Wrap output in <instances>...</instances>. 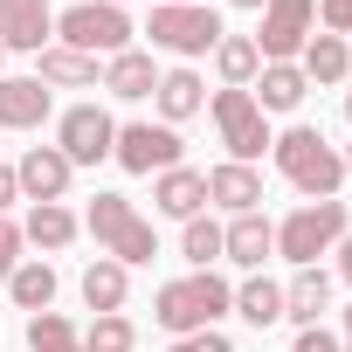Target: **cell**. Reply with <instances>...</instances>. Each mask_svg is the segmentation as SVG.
I'll list each match as a JSON object with an SVG mask.
<instances>
[{"instance_id":"d4e9b609","label":"cell","mask_w":352,"mask_h":352,"mask_svg":"<svg viewBox=\"0 0 352 352\" xmlns=\"http://www.w3.org/2000/svg\"><path fill=\"white\" fill-rule=\"evenodd\" d=\"M235 318H242V324H256V331L283 324V283H270L263 270H256V276H242V283H235Z\"/></svg>"},{"instance_id":"2e32d148","label":"cell","mask_w":352,"mask_h":352,"mask_svg":"<svg viewBox=\"0 0 352 352\" xmlns=\"http://www.w3.org/2000/svg\"><path fill=\"white\" fill-rule=\"evenodd\" d=\"M249 97H256V111H263V118H283V111H297V104L311 97V83H304V69H297V63H263V69H256V83H249Z\"/></svg>"},{"instance_id":"52a82bcc","label":"cell","mask_w":352,"mask_h":352,"mask_svg":"<svg viewBox=\"0 0 352 352\" xmlns=\"http://www.w3.org/2000/svg\"><path fill=\"white\" fill-rule=\"evenodd\" d=\"M208 111H214V131H221V145H228V159H235V166H256V159L270 152V138H276V131H270V118L256 111V97H249V90H228V83H221V90L208 97Z\"/></svg>"},{"instance_id":"1f68e13d","label":"cell","mask_w":352,"mask_h":352,"mask_svg":"<svg viewBox=\"0 0 352 352\" xmlns=\"http://www.w3.org/2000/svg\"><path fill=\"white\" fill-rule=\"evenodd\" d=\"M318 28L324 35H352V0H318Z\"/></svg>"},{"instance_id":"cb8c5ba5","label":"cell","mask_w":352,"mask_h":352,"mask_svg":"<svg viewBox=\"0 0 352 352\" xmlns=\"http://www.w3.org/2000/svg\"><path fill=\"white\" fill-rule=\"evenodd\" d=\"M76 290H83V304H90L97 318H104V311H124V297H131V270H124V263H111V256H97V263L83 270V283H76Z\"/></svg>"},{"instance_id":"4fadbf2b","label":"cell","mask_w":352,"mask_h":352,"mask_svg":"<svg viewBox=\"0 0 352 352\" xmlns=\"http://www.w3.org/2000/svg\"><path fill=\"white\" fill-rule=\"evenodd\" d=\"M221 256L235 263V270H263L270 256H276V221L256 208V214H228V228H221Z\"/></svg>"},{"instance_id":"ba28073f","label":"cell","mask_w":352,"mask_h":352,"mask_svg":"<svg viewBox=\"0 0 352 352\" xmlns=\"http://www.w3.org/2000/svg\"><path fill=\"white\" fill-rule=\"evenodd\" d=\"M318 35V0H263V28L249 35L263 63H297Z\"/></svg>"},{"instance_id":"8d00e7d4","label":"cell","mask_w":352,"mask_h":352,"mask_svg":"<svg viewBox=\"0 0 352 352\" xmlns=\"http://www.w3.org/2000/svg\"><path fill=\"white\" fill-rule=\"evenodd\" d=\"M338 345H345V352H352V304H345V331H338Z\"/></svg>"},{"instance_id":"ab89813d","label":"cell","mask_w":352,"mask_h":352,"mask_svg":"<svg viewBox=\"0 0 352 352\" xmlns=\"http://www.w3.org/2000/svg\"><path fill=\"white\" fill-rule=\"evenodd\" d=\"M338 159H345V173H352V145H345V152H338Z\"/></svg>"},{"instance_id":"b9f144b4","label":"cell","mask_w":352,"mask_h":352,"mask_svg":"<svg viewBox=\"0 0 352 352\" xmlns=\"http://www.w3.org/2000/svg\"><path fill=\"white\" fill-rule=\"evenodd\" d=\"M345 118H352V90H345Z\"/></svg>"},{"instance_id":"7bdbcfd3","label":"cell","mask_w":352,"mask_h":352,"mask_svg":"<svg viewBox=\"0 0 352 352\" xmlns=\"http://www.w3.org/2000/svg\"><path fill=\"white\" fill-rule=\"evenodd\" d=\"M0 69H8V49H0Z\"/></svg>"},{"instance_id":"e575fe53","label":"cell","mask_w":352,"mask_h":352,"mask_svg":"<svg viewBox=\"0 0 352 352\" xmlns=\"http://www.w3.org/2000/svg\"><path fill=\"white\" fill-rule=\"evenodd\" d=\"M14 201H21V187H14V166H0V214H8Z\"/></svg>"},{"instance_id":"8fae6325","label":"cell","mask_w":352,"mask_h":352,"mask_svg":"<svg viewBox=\"0 0 352 352\" xmlns=\"http://www.w3.org/2000/svg\"><path fill=\"white\" fill-rule=\"evenodd\" d=\"M56 42V8L49 0H0V49H21V56H42Z\"/></svg>"},{"instance_id":"e0dca14e","label":"cell","mask_w":352,"mask_h":352,"mask_svg":"<svg viewBox=\"0 0 352 352\" xmlns=\"http://www.w3.org/2000/svg\"><path fill=\"white\" fill-rule=\"evenodd\" d=\"M152 104H159V124H173L180 131L194 111H208V83L180 63V69H159V90H152Z\"/></svg>"},{"instance_id":"9c48e42d","label":"cell","mask_w":352,"mask_h":352,"mask_svg":"<svg viewBox=\"0 0 352 352\" xmlns=\"http://www.w3.org/2000/svg\"><path fill=\"white\" fill-rule=\"evenodd\" d=\"M111 145H118V118L104 104H69L56 118V152L69 166H97V159H111Z\"/></svg>"},{"instance_id":"44dd1931","label":"cell","mask_w":352,"mask_h":352,"mask_svg":"<svg viewBox=\"0 0 352 352\" xmlns=\"http://www.w3.org/2000/svg\"><path fill=\"white\" fill-rule=\"evenodd\" d=\"M297 69H304V83H345L352 76V42L345 35H311L304 42V56H297Z\"/></svg>"},{"instance_id":"7c38bea8","label":"cell","mask_w":352,"mask_h":352,"mask_svg":"<svg viewBox=\"0 0 352 352\" xmlns=\"http://www.w3.org/2000/svg\"><path fill=\"white\" fill-rule=\"evenodd\" d=\"M69 180H76V166L56 152V145H28L21 152V166H14V187H21V201L35 208V201H63L69 194Z\"/></svg>"},{"instance_id":"ffe728a7","label":"cell","mask_w":352,"mask_h":352,"mask_svg":"<svg viewBox=\"0 0 352 352\" xmlns=\"http://www.w3.org/2000/svg\"><path fill=\"white\" fill-rule=\"evenodd\" d=\"M97 90H111V97H124V104H145V97L159 90V63H152L145 49H124V56L104 63V83H97Z\"/></svg>"},{"instance_id":"ee69618b","label":"cell","mask_w":352,"mask_h":352,"mask_svg":"<svg viewBox=\"0 0 352 352\" xmlns=\"http://www.w3.org/2000/svg\"><path fill=\"white\" fill-rule=\"evenodd\" d=\"M118 8H124V0H118Z\"/></svg>"},{"instance_id":"836d02e7","label":"cell","mask_w":352,"mask_h":352,"mask_svg":"<svg viewBox=\"0 0 352 352\" xmlns=\"http://www.w3.org/2000/svg\"><path fill=\"white\" fill-rule=\"evenodd\" d=\"M187 352H235V338L214 324V331H194V338H187Z\"/></svg>"},{"instance_id":"d6a6232c","label":"cell","mask_w":352,"mask_h":352,"mask_svg":"<svg viewBox=\"0 0 352 352\" xmlns=\"http://www.w3.org/2000/svg\"><path fill=\"white\" fill-rule=\"evenodd\" d=\"M290 352H345V345H338V331H324V324H304Z\"/></svg>"},{"instance_id":"f1b7e54d","label":"cell","mask_w":352,"mask_h":352,"mask_svg":"<svg viewBox=\"0 0 352 352\" xmlns=\"http://www.w3.org/2000/svg\"><path fill=\"white\" fill-rule=\"evenodd\" d=\"M28 352H83V331L63 311H35L28 318Z\"/></svg>"},{"instance_id":"60d3db41","label":"cell","mask_w":352,"mask_h":352,"mask_svg":"<svg viewBox=\"0 0 352 352\" xmlns=\"http://www.w3.org/2000/svg\"><path fill=\"white\" fill-rule=\"evenodd\" d=\"M173 8H201V0H173Z\"/></svg>"},{"instance_id":"30bf717a","label":"cell","mask_w":352,"mask_h":352,"mask_svg":"<svg viewBox=\"0 0 352 352\" xmlns=\"http://www.w3.org/2000/svg\"><path fill=\"white\" fill-rule=\"evenodd\" d=\"M111 159H118L124 173H166V166H180V131H173V124H152V118H131V124H118Z\"/></svg>"},{"instance_id":"d590c367","label":"cell","mask_w":352,"mask_h":352,"mask_svg":"<svg viewBox=\"0 0 352 352\" xmlns=\"http://www.w3.org/2000/svg\"><path fill=\"white\" fill-rule=\"evenodd\" d=\"M338 276H345V283H352V235H345V242H338Z\"/></svg>"},{"instance_id":"5b68a950","label":"cell","mask_w":352,"mask_h":352,"mask_svg":"<svg viewBox=\"0 0 352 352\" xmlns=\"http://www.w3.org/2000/svg\"><path fill=\"white\" fill-rule=\"evenodd\" d=\"M131 35H138V28H131V14L118 8V0H76V8L56 14V42H63V49H83V56H104V63L124 56Z\"/></svg>"},{"instance_id":"74e56055","label":"cell","mask_w":352,"mask_h":352,"mask_svg":"<svg viewBox=\"0 0 352 352\" xmlns=\"http://www.w3.org/2000/svg\"><path fill=\"white\" fill-rule=\"evenodd\" d=\"M228 8H256V14H263V0H228Z\"/></svg>"},{"instance_id":"4316f807","label":"cell","mask_w":352,"mask_h":352,"mask_svg":"<svg viewBox=\"0 0 352 352\" xmlns=\"http://www.w3.org/2000/svg\"><path fill=\"white\" fill-rule=\"evenodd\" d=\"M8 297H14L28 318H35V311H49V304H56V270H49L42 256H35V263H21V270L8 276Z\"/></svg>"},{"instance_id":"8992f818","label":"cell","mask_w":352,"mask_h":352,"mask_svg":"<svg viewBox=\"0 0 352 352\" xmlns=\"http://www.w3.org/2000/svg\"><path fill=\"white\" fill-rule=\"evenodd\" d=\"M145 35H152V49L194 63V56H214V42H221L228 28H221V14L208 8V0H201V8H173V0H159L152 21H145Z\"/></svg>"},{"instance_id":"277c9868","label":"cell","mask_w":352,"mask_h":352,"mask_svg":"<svg viewBox=\"0 0 352 352\" xmlns=\"http://www.w3.org/2000/svg\"><path fill=\"white\" fill-rule=\"evenodd\" d=\"M83 228H90V235H97V249H104L111 263H124V270H138V263H152V256H159L152 221H145L124 194H97V201H90V214H83Z\"/></svg>"},{"instance_id":"484cf974","label":"cell","mask_w":352,"mask_h":352,"mask_svg":"<svg viewBox=\"0 0 352 352\" xmlns=\"http://www.w3.org/2000/svg\"><path fill=\"white\" fill-rule=\"evenodd\" d=\"M214 69H221V83H228V90H249V83H256V69H263V56H256V42H249V35H221V42H214Z\"/></svg>"},{"instance_id":"5bb4252c","label":"cell","mask_w":352,"mask_h":352,"mask_svg":"<svg viewBox=\"0 0 352 352\" xmlns=\"http://www.w3.org/2000/svg\"><path fill=\"white\" fill-rule=\"evenodd\" d=\"M152 208H159L166 221H194V214H208V173H194V166H166V173H152Z\"/></svg>"},{"instance_id":"4dcf8cb0","label":"cell","mask_w":352,"mask_h":352,"mask_svg":"<svg viewBox=\"0 0 352 352\" xmlns=\"http://www.w3.org/2000/svg\"><path fill=\"white\" fill-rule=\"evenodd\" d=\"M21 249H28V242H21V221H8V214H0V283L21 270Z\"/></svg>"},{"instance_id":"9a60e30c","label":"cell","mask_w":352,"mask_h":352,"mask_svg":"<svg viewBox=\"0 0 352 352\" xmlns=\"http://www.w3.org/2000/svg\"><path fill=\"white\" fill-rule=\"evenodd\" d=\"M49 111H56L49 83H35V76H0V131H42Z\"/></svg>"},{"instance_id":"83f0119b","label":"cell","mask_w":352,"mask_h":352,"mask_svg":"<svg viewBox=\"0 0 352 352\" xmlns=\"http://www.w3.org/2000/svg\"><path fill=\"white\" fill-rule=\"evenodd\" d=\"M180 256H187L194 270H214V263H221V221H214V214L180 221Z\"/></svg>"},{"instance_id":"7a4b0ae2","label":"cell","mask_w":352,"mask_h":352,"mask_svg":"<svg viewBox=\"0 0 352 352\" xmlns=\"http://www.w3.org/2000/svg\"><path fill=\"white\" fill-rule=\"evenodd\" d=\"M270 159H276V173H283L304 201H338V187H345V159H338V145H331L318 124L276 131V138H270Z\"/></svg>"},{"instance_id":"6da1fadb","label":"cell","mask_w":352,"mask_h":352,"mask_svg":"<svg viewBox=\"0 0 352 352\" xmlns=\"http://www.w3.org/2000/svg\"><path fill=\"white\" fill-rule=\"evenodd\" d=\"M228 311H235V283H228V276H214V270L173 276V283H159V290H152V318H159V331H173V338L214 331Z\"/></svg>"},{"instance_id":"ac0fdd59","label":"cell","mask_w":352,"mask_h":352,"mask_svg":"<svg viewBox=\"0 0 352 352\" xmlns=\"http://www.w3.org/2000/svg\"><path fill=\"white\" fill-rule=\"evenodd\" d=\"M208 208L256 214V208H263V173H256V166H235V159H221V166L208 173Z\"/></svg>"},{"instance_id":"603a6c76","label":"cell","mask_w":352,"mask_h":352,"mask_svg":"<svg viewBox=\"0 0 352 352\" xmlns=\"http://www.w3.org/2000/svg\"><path fill=\"white\" fill-rule=\"evenodd\" d=\"M324 304H331V276L324 270H297L290 283H283V324H318L324 318Z\"/></svg>"},{"instance_id":"d6986e66","label":"cell","mask_w":352,"mask_h":352,"mask_svg":"<svg viewBox=\"0 0 352 352\" xmlns=\"http://www.w3.org/2000/svg\"><path fill=\"white\" fill-rule=\"evenodd\" d=\"M35 63H42V69H35V83H49V90H97V83H104L97 56H83V49H63V42H49Z\"/></svg>"},{"instance_id":"3957f363","label":"cell","mask_w":352,"mask_h":352,"mask_svg":"<svg viewBox=\"0 0 352 352\" xmlns=\"http://www.w3.org/2000/svg\"><path fill=\"white\" fill-rule=\"evenodd\" d=\"M345 235H352L345 201H304V208H290L276 221V256L297 263V270H318V256H331Z\"/></svg>"},{"instance_id":"f35d334b","label":"cell","mask_w":352,"mask_h":352,"mask_svg":"<svg viewBox=\"0 0 352 352\" xmlns=\"http://www.w3.org/2000/svg\"><path fill=\"white\" fill-rule=\"evenodd\" d=\"M166 352H187V338H173V345H166Z\"/></svg>"},{"instance_id":"7402d4cb","label":"cell","mask_w":352,"mask_h":352,"mask_svg":"<svg viewBox=\"0 0 352 352\" xmlns=\"http://www.w3.org/2000/svg\"><path fill=\"white\" fill-rule=\"evenodd\" d=\"M76 235H83V221H76L63 201H35V208H28V221H21V242H35V249H49V256H56V249H69Z\"/></svg>"},{"instance_id":"f546056e","label":"cell","mask_w":352,"mask_h":352,"mask_svg":"<svg viewBox=\"0 0 352 352\" xmlns=\"http://www.w3.org/2000/svg\"><path fill=\"white\" fill-rule=\"evenodd\" d=\"M131 345H138V324L124 311H104L83 324V352H131Z\"/></svg>"}]
</instances>
